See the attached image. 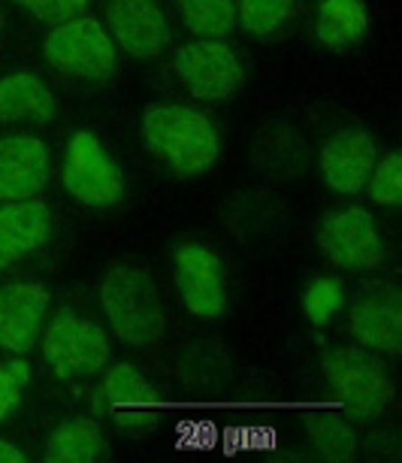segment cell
Wrapping results in <instances>:
<instances>
[{"label": "cell", "instance_id": "obj_1", "mask_svg": "<svg viewBox=\"0 0 402 463\" xmlns=\"http://www.w3.org/2000/svg\"><path fill=\"white\" fill-rule=\"evenodd\" d=\"M145 152L176 176H203L221 155V139L203 112L188 107H152L139 128Z\"/></svg>", "mask_w": 402, "mask_h": 463}, {"label": "cell", "instance_id": "obj_2", "mask_svg": "<svg viewBox=\"0 0 402 463\" xmlns=\"http://www.w3.org/2000/svg\"><path fill=\"white\" fill-rule=\"evenodd\" d=\"M100 300L118 339L152 345L164 336V309L152 276L139 267H112L103 276Z\"/></svg>", "mask_w": 402, "mask_h": 463}, {"label": "cell", "instance_id": "obj_3", "mask_svg": "<svg viewBox=\"0 0 402 463\" xmlns=\"http://www.w3.org/2000/svg\"><path fill=\"white\" fill-rule=\"evenodd\" d=\"M42 357L61 382H76L103 370L109 361V339L98 321L61 312L42 330Z\"/></svg>", "mask_w": 402, "mask_h": 463}, {"label": "cell", "instance_id": "obj_4", "mask_svg": "<svg viewBox=\"0 0 402 463\" xmlns=\"http://www.w3.org/2000/svg\"><path fill=\"white\" fill-rule=\"evenodd\" d=\"M46 58L61 73L85 82L107 80L116 67V49H112L107 28L82 15L55 24V31L46 37Z\"/></svg>", "mask_w": 402, "mask_h": 463}, {"label": "cell", "instance_id": "obj_5", "mask_svg": "<svg viewBox=\"0 0 402 463\" xmlns=\"http://www.w3.org/2000/svg\"><path fill=\"white\" fill-rule=\"evenodd\" d=\"M330 388L354 418L381 415L393 400V384L381 361L363 348H339L324 361Z\"/></svg>", "mask_w": 402, "mask_h": 463}, {"label": "cell", "instance_id": "obj_6", "mask_svg": "<svg viewBox=\"0 0 402 463\" xmlns=\"http://www.w3.org/2000/svg\"><path fill=\"white\" fill-rule=\"evenodd\" d=\"M64 188L73 194L76 203L91 209H109L116 206L125 194V179L116 161L103 152L100 139L79 130L67 146L64 158Z\"/></svg>", "mask_w": 402, "mask_h": 463}, {"label": "cell", "instance_id": "obj_7", "mask_svg": "<svg viewBox=\"0 0 402 463\" xmlns=\"http://www.w3.org/2000/svg\"><path fill=\"white\" fill-rule=\"evenodd\" d=\"M176 73L197 100H230L246 82V70L236 52L221 40H197L179 52Z\"/></svg>", "mask_w": 402, "mask_h": 463}, {"label": "cell", "instance_id": "obj_8", "mask_svg": "<svg viewBox=\"0 0 402 463\" xmlns=\"http://www.w3.org/2000/svg\"><path fill=\"white\" fill-rule=\"evenodd\" d=\"M318 246L333 267L342 269H372L384 260V242L366 209L348 206L327 215L321 224Z\"/></svg>", "mask_w": 402, "mask_h": 463}, {"label": "cell", "instance_id": "obj_9", "mask_svg": "<svg viewBox=\"0 0 402 463\" xmlns=\"http://www.w3.org/2000/svg\"><path fill=\"white\" fill-rule=\"evenodd\" d=\"M176 288L191 316L218 321L227 312V273L206 246H182L176 255Z\"/></svg>", "mask_w": 402, "mask_h": 463}, {"label": "cell", "instance_id": "obj_10", "mask_svg": "<svg viewBox=\"0 0 402 463\" xmlns=\"http://www.w3.org/2000/svg\"><path fill=\"white\" fill-rule=\"evenodd\" d=\"M351 336L372 352L399 354L402 348V294L397 285L375 282L366 285L354 297L351 318H348Z\"/></svg>", "mask_w": 402, "mask_h": 463}, {"label": "cell", "instance_id": "obj_11", "mask_svg": "<svg viewBox=\"0 0 402 463\" xmlns=\"http://www.w3.org/2000/svg\"><path fill=\"white\" fill-rule=\"evenodd\" d=\"M375 161H379V152H375L372 137L363 128H345L321 148V176L330 191L351 197L363 191Z\"/></svg>", "mask_w": 402, "mask_h": 463}, {"label": "cell", "instance_id": "obj_12", "mask_svg": "<svg viewBox=\"0 0 402 463\" xmlns=\"http://www.w3.org/2000/svg\"><path fill=\"white\" fill-rule=\"evenodd\" d=\"M107 19L112 37L127 55L154 58L167 49L170 24L154 0H109Z\"/></svg>", "mask_w": 402, "mask_h": 463}, {"label": "cell", "instance_id": "obj_13", "mask_svg": "<svg viewBox=\"0 0 402 463\" xmlns=\"http://www.w3.org/2000/svg\"><path fill=\"white\" fill-rule=\"evenodd\" d=\"M100 406L125 430H143L161 418L154 388L130 364H116L107 373L100 384Z\"/></svg>", "mask_w": 402, "mask_h": 463}, {"label": "cell", "instance_id": "obj_14", "mask_svg": "<svg viewBox=\"0 0 402 463\" xmlns=\"http://www.w3.org/2000/svg\"><path fill=\"white\" fill-rule=\"evenodd\" d=\"M49 309V291L33 282L0 288V348L28 354L40 339L42 318Z\"/></svg>", "mask_w": 402, "mask_h": 463}, {"label": "cell", "instance_id": "obj_15", "mask_svg": "<svg viewBox=\"0 0 402 463\" xmlns=\"http://www.w3.org/2000/svg\"><path fill=\"white\" fill-rule=\"evenodd\" d=\"M49 148L37 137L0 139V203L4 200H31L49 182Z\"/></svg>", "mask_w": 402, "mask_h": 463}, {"label": "cell", "instance_id": "obj_16", "mask_svg": "<svg viewBox=\"0 0 402 463\" xmlns=\"http://www.w3.org/2000/svg\"><path fill=\"white\" fill-rule=\"evenodd\" d=\"M51 215L42 200H4L0 203V269L19 264L49 240Z\"/></svg>", "mask_w": 402, "mask_h": 463}, {"label": "cell", "instance_id": "obj_17", "mask_svg": "<svg viewBox=\"0 0 402 463\" xmlns=\"http://www.w3.org/2000/svg\"><path fill=\"white\" fill-rule=\"evenodd\" d=\"M22 118L33 125L55 118V94L33 73H13L0 80V121Z\"/></svg>", "mask_w": 402, "mask_h": 463}, {"label": "cell", "instance_id": "obj_18", "mask_svg": "<svg viewBox=\"0 0 402 463\" xmlns=\"http://www.w3.org/2000/svg\"><path fill=\"white\" fill-rule=\"evenodd\" d=\"M369 31V13L363 0H318V40L327 49H348Z\"/></svg>", "mask_w": 402, "mask_h": 463}, {"label": "cell", "instance_id": "obj_19", "mask_svg": "<svg viewBox=\"0 0 402 463\" xmlns=\"http://www.w3.org/2000/svg\"><path fill=\"white\" fill-rule=\"evenodd\" d=\"M103 451H107V439L91 418H70V421L58 424L42 449L51 463H89L98 460Z\"/></svg>", "mask_w": 402, "mask_h": 463}, {"label": "cell", "instance_id": "obj_20", "mask_svg": "<svg viewBox=\"0 0 402 463\" xmlns=\"http://www.w3.org/2000/svg\"><path fill=\"white\" fill-rule=\"evenodd\" d=\"M179 15L200 40H224L236 22V0H179Z\"/></svg>", "mask_w": 402, "mask_h": 463}, {"label": "cell", "instance_id": "obj_21", "mask_svg": "<svg viewBox=\"0 0 402 463\" xmlns=\"http://www.w3.org/2000/svg\"><path fill=\"white\" fill-rule=\"evenodd\" d=\"M296 13V0H236V19L251 37H269Z\"/></svg>", "mask_w": 402, "mask_h": 463}, {"label": "cell", "instance_id": "obj_22", "mask_svg": "<svg viewBox=\"0 0 402 463\" xmlns=\"http://www.w3.org/2000/svg\"><path fill=\"white\" fill-rule=\"evenodd\" d=\"M345 306V285L339 279H314L303 291V312L312 325H330Z\"/></svg>", "mask_w": 402, "mask_h": 463}, {"label": "cell", "instance_id": "obj_23", "mask_svg": "<svg viewBox=\"0 0 402 463\" xmlns=\"http://www.w3.org/2000/svg\"><path fill=\"white\" fill-rule=\"evenodd\" d=\"M363 188L379 206H397L402 197V155L388 152L381 161H375Z\"/></svg>", "mask_w": 402, "mask_h": 463}, {"label": "cell", "instance_id": "obj_24", "mask_svg": "<svg viewBox=\"0 0 402 463\" xmlns=\"http://www.w3.org/2000/svg\"><path fill=\"white\" fill-rule=\"evenodd\" d=\"M312 439L318 445V451L330 460H351L354 458V436L348 430L345 421L327 415L312 421Z\"/></svg>", "mask_w": 402, "mask_h": 463}, {"label": "cell", "instance_id": "obj_25", "mask_svg": "<svg viewBox=\"0 0 402 463\" xmlns=\"http://www.w3.org/2000/svg\"><path fill=\"white\" fill-rule=\"evenodd\" d=\"M19 6H24L31 15H37L40 22L49 24H64L70 19H79L89 10L91 0H15Z\"/></svg>", "mask_w": 402, "mask_h": 463}, {"label": "cell", "instance_id": "obj_26", "mask_svg": "<svg viewBox=\"0 0 402 463\" xmlns=\"http://www.w3.org/2000/svg\"><path fill=\"white\" fill-rule=\"evenodd\" d=\"M224 442L227 451H260V449H273L276 433L269 427H239V430H227Z\"/></svg>", "mask_w": 402, "mask_h": 463}, {"label": "cell", "instance_id": "obj_27", "mask_svg": "<svg viewBox=\"0 0 402 463\" xmlns=\"http://www.w3.org/2000/svg\"><path fill=\"white\" fill-rule=\"evenodd\" d=\"M215 442H218V430L212 424H206V421L179 427V449L206 451V449H215Z\"/></svg>", "mask_w": 402, "mask_h": 463}, {"label": "cell", "instance_id": "obj_28", "mask_svg": "<svg viewBox=\"0 0 402 463\" xmlns=\"http://www.w3.org/2000/svg\"><path fill=\"white\" fill-rule=\"evenodd\" d=\"M22 391H24V384L10 373V366L0 364V421L22 403Z\"/></svg>", "mask_w": 402, "mask_h": 463}, {"label": "cell", "instance_id": "obj_29", "mask_svg": "<svg viewBox=\"0 0 402 463\" xmlns=\"http://www.w3.org/2000/svg\"><path fill=\"white\" fill-rule=\"evenodd\" d=\"M22 460H24V454L15 449V445L0 439V463H22Z\"/></svg>", "mask_w": 402, "mask_h": 463}, {"label": "cell", "instance_id": "obj_30", "mask_svg": "<svg viewBox=\"0 0 402 463\" xmlns=\"http://www.w3.org/2000/svg\"><path fill=\"white\" fill-rule=\"evenodd\" d=\"M6 366H10V373H13L22 384H28V382H31V366H28V361H15V357H13V361L6 364Z\"/></svg>", "mask_w": 402, "mask_h": 463}]
</instances>
